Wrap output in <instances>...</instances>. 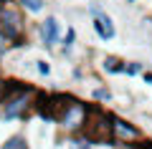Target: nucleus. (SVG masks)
Here are the masks:
<instances>
[{
    "label": "nucleus",
    "mask_w": 152,
    "mask_h": 149,
    "mask_svg": "<svg viewBox=\"0 0 152 149\" xmlns=\"http://www.w3.org/2000/svg\"><path fill=\"white\" fill-rule=\"evenodd\" d=\"M36 106V91L28 86H10L5 99L0 101V119L3 121H20Z\"/></svg>",
    "instance_id": "f257e3e1"
},
{
    "label": "nucleus",
    "mask_w": 152,
    "mask_h": 149,
    "mask_svg": "<svg viewBox=\"0 0 152 149\" xmlns=\"http://www.w3.org/2000/svg\"><path fill=\"white\" fill-rule=\"evenodd\" d=\"M0 31L5 33V38L10 43H20L23 41V33H26V18H23L20 8L10 5V3H5V5L0 8Z\"/></svg>",
    "instance_id": "f03ea898"
},
{
    "label": "nucleus",
    "mask_w": 152,
    "mask_h": 149,
    "mask_svg": "<svg viewBox=\"0 0 152 149\" xmlns=\"http://www.w3.org/2000/svg\"><path fill=\"white\" fill-rule=\"evenodd\" d=\"M109 137H112V142H117V144H134V142L142 139V132L134 126V124L124 121V119L109 116Z\"/></svg>",
    "instance_id": "7ed1b4c3"
},
{
    "label": "nucleus",
    "mask_w": 152,
    "mask_h": 149,
    "mask_svg": "<svg viewBox=\"0 0 152 149\" xmlns=\"http://www.w3.org/2000/svg\"><path fill=\"white\" fill-rule=\"evenodd\" d=\"M38 36H41V43H43L46 48H53L56 43H58V38H61L58 20H56L53 15H46L43 20L38 23Z\"/></svg>",
    "instance_id": "20e7f679"
},
{
    "label": "nucleus",
    "mask_w": 152,
    "mask_h": 149,
    "mask_svg": "<svg viewBox=\"0 0 152 149\" xmlns=\"http://www.w3.org/2000/svg\"><path fill=\"white\" fill-rule=\"evenodd\" d=\"M91 25H94V33H96L102 41H112L114 36H117V28H114V20L107 15V13H96V15L91 18Z\"/></svg>",
    "instance_id": "39448f33"
},
{
    "label": "nucleus",
    "mask_w": 152,
    "mask_h": 149,
    "mask_svg": "<svg viewBox=\"0 0 152 149\" xmlns=\"http://www.w3.org/2000/svg\"><path fill=\"white\" fill-rule=\"evenodd\" d=\"M0 149H31V144H28V139L23 134H13L0 144Z\"/></svg>",
    "instance_id": "423d86ee"
},
{
    "label": "nucleus",
    "mask_w": 152,
    "mask_h": 149,
    "mask_svg": "<svg viewBox=\"0 0 152 149\" xmlns=\"http://www.w3.org/2000/svg\"><path fill=\"white\" fill-rule=\"evenodd\" d=\"M102 68L107 71V73H124V61L117 58V56H107V58L102 61Z\"/></svg>",
    "instance_id": "0eeeda50"
},
{
    "label": "nucleus",
    "mask_w": 152,
    "mask_h": 149,
    "mask_svg": "<svg viewBox=\"0 0 152 149\" xmlns=\"http://www.w3.org/2000/svg\"><path fill=\"white\" fill-rule=\"evenodd\" d=\"M18 5L26 13H43L46 10V0H18Z\"/></svg>",
    "instance_id": "6e6552de"
},
{
    "label": "nucleus",
    "mask_w": 152,
    "mask_h": 149,
    "mask_svg": "<svg viewBox=\"0 0 152 149\" xmlns=\"http://www.w3.org/2000/svg\"><path fill=\"white\" fill-rule=\"evenodd\" d=\"M74 43H76V31H74V28H66V36H64V43H61V51H64V53H71Z\"/></svg>",
    "instance_id": "1a4fd4ad"
},
{
    "label": "nucleus",
    "mask_w": 152,
    "mask_h": 149,
    "mask_svg": "<svg viewBox=\"0 0 152 149\" xmlns=\"http://www.w3.org/2000/svg\"><path fill=\"white\" fill-rule=\"evenodd\" d=\"M94 101H104V104H107V101H112V91H109V89H94Z\"/></svg>",
    "instance_id": "9d476101"
},
{
    "label": "nucleus",
    "mask_w": 152,
    "mask_h": 149,
    "mask_svg": "<svg viewBox=\"0 0 152 149\" xmlns=\"http://www.w3.org/2000/svg\"><path fill=\"white\" fill-rule=\"evenodd\" d=\"M124 73H127V76H137V73H142V63H140V61L124 63Z\"/></svg>",
    "instance_id": "9b49d317"
},
{
    "label": "nucleus",
    "mask_w": 152,
    "mask_h": 149,
    "mask_svg": "<svg viewBox=\"0 0 152 149\" xmlns=\"http://www.w3.org/2000/svg\"><path fill=\"white\" fill-rule=\"evenodd\" d=\"M71 149H91V139H74Z\"/></svg>",
    "instance_id": "f8f14e48"
},
{
    "label": "nucleus",
    "mask_w": 152,
    "mask_h": 149,
    "mask_svg": "<svg viewBox=\"0 0 152 149\" xmlns=\"http://www.w3.org/2000/svg\"><path fill=\"white\" fill-rule=\"evenodd\" d=\"M36 68H38L41 76H48L51 73V63H48V61H36Z\"/></svg>",
    "instance_id": "ddd939ff"
},
{
    "label": "nucleus",
    "mask_w": 152,
    "mask_h": 149,
    "mask_svg": "<svg viewBox=\"0 0 152 149\" xmlns=\"http://www.w3.org/2000/svg\"><path fill=\"white\" fill-rule=\"evenodd\" d=\"M8 43H10V41L5 38V33L0 31V61L5 58V53H8Z\"/></svg>",
    "instance_id": "4468645a"
},
{
    "label": "nucleus",
    "mask_w": 152,
    "mask_h": 149,
    "mask_svg": "<svg viewBox=\"0 0 152 149\" xmlns=\"http://www.w3.org/2000/svg\"><path fill=\"white\" fill-rule=\"evenodd\" d=\"M8 89H10V84H8V81H0V101H3V99H5Z\"/></svg>",
    "instance_id": "2eb2a0df"
},
{
    "label": "nucleus",
    "mask_w": 152,
    "mask_h": 149,
    "mask_svg": "<svg viewBox=\"0 0 152 149\" xmlns=\"http://www.w3.org/2000/svg\"><path fill=\"white\" fill-rule=\"evenodd\" d=\"M142 78H145V84L152 86V71H142Z\"/></svg>",
    "instance_id": "dca6fc26"
},
{
    "label": "nucleus",
    "mask_w": 152,
    "mask_h": 149,
    "mask_svg": "<svg viewBox=\"0 0 152 149\" xmlns=\"http://www.w3.org/2000/svg\"><path fill=\"white\" fill-rule=\"evenodd\" d=\"M5 3H10V0H0V8H3V5H5Z\"/></svg>",
    "instance_id": "f3484780"
},
{
    "label": "nucleus",
    "mask_w": 152,
    "mask_h": 149,
    "mask_svg": "<svg viewBox=\"0 0 152 149\" xmlns=\"http://www.w3.org/2000/svg\"><path fill=\"white\" fill-rule=\"evenodd\" d=\"M127 3H129V5H134V3H137V0H127Z\"/></svg>",
    "instance_id": "a211bd4d"
}]
</instances>
